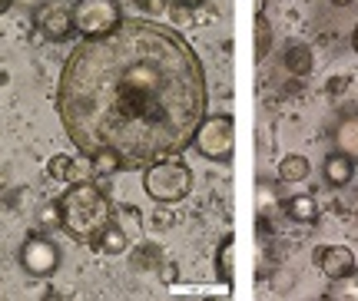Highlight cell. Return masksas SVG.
I'll list each match as a JSON object with an SVG mask.
<instances>
[{
    "instance_id": "obj_2",
    "label": "cell",
    "mask_w": 358,
    "mask_h": 301,
    "mask_svg": "<svg viewBox=\"0 0 358 301\" xmlns=\"http://www.w3.org/2000/svg\"><path fill=\"white\" fill-rule=\"evenodd\" d=\"M53 205H57V215H60V228L80 245H96L103 228L116 222L113 199L90 179L66 182V192Z\"/></svg>"
},
{
    "instance_id": "obj_13",
    "label": "cell",
    "mask_w": 358,
    "mask_h": 301,
    "mask_svg": "<svg viewBox=\"0 0 358 301\" xmlns=\"http://www.w3.org/2000/svg\"><path fill=\"white\" fill-rule=\"evenodd\" d=\"M308 172H312V166H308L306 156H299V152H289V156H282L279 159V179L282 182H306Z\"/></svg>"
},
{
    "instance_id": "obj_20",
    "label": "cell",
    "mask_w": 358,
    "mask_h": 301,
    "mask_svg": "<svg viewBox=\"0 0 358 301\" xmlns=\"http://www.w3.org/2000/svg\"><path fill=\"white\" fill-rule=\"evenodd\" d=\"M173 7H179V10H196V7H203L206 0H169Z\"/></svg>"
},
{
    "instance_id": "obj_16",
    "label": "cell",
    "mask_w": 358,
    "mask_h": 301,
    "mask_svg": "<svg viewBox=\"0 0 358 301\" xmlns=\"http://www.w3.org/2000/svg\"><path fill=\"white\" fill-rule=\"evenodd\" d=\"M47 172H50L53 179H60V182H80V172H77V159H70V156H64V152H57V156H50V163H47Z\"/></svg>"
},
{
    "instance_id": "obj_21",
    "label": "cell",
    "mask_w": 358,
    "mask_h": 301,
    "mask_svg": "<svg viewBox=\"0 0 358 301\" xmlns=\"http://www.w3.org/2000/svg\"><path fill=\"white\" fill-rule=\"evenodd\" d=\"M159 278H163V281H169V285H173V281H176V278H179L176 265H163V268H159Z\"/></svg>"
},
{
    "instance_id": "obj_22",
    "label": "cell",
    "mask_w": 358,
    "mask_h": 301,
    "mask_svg": "<svg viewBox=\"0 0 358 301\" xmlns=\"http://www.w3.org/2000/svg\"><path fill=\"white\" fill-rule=\"evenodd\" d=\"M136 7H143V10H153V13H159L166 3L163 0H136Z\"/></svg>"
},
{
    "instance_id": "obj_9",
    "label": "cell",
    "mask_w": 358,
    "mask_h": 301,
    "mask_svg": "<svg viewBox=\"0 0 358 301\" xmlns=\"http://www.w3.org/2000/svg\"><path fill=\"white\" fill-rule=\"evenodd\" d=\"M322 176H325V182H329L332 189H345L348 182H352V176H355V159L335 149L332 156H325V163H322Z\"/></svg>"
},
{
    "instance_id": "obj_10",
    "label": "cell",
    "mask_w": 358,
    "mask_h": 301,
    "mask_svg": "<svg viewBox=\"0 0 358 301\" xmlns=\"http://www.w3.org/2000/svg\"><path fill=\"white\" fill-rule=\"evenodd\" d=\"M335 149L345 152V156H352V159H358V113H345L342 119H338V126H335Z\"/></svg>"
},
{
    "instance_id": "obj_26",
    "label": "cell",
    "mask_w": 358,
    "mask_h": 301,
    "mask_svg": "<svg viewBox=\"0 0 358 301\" xmlns=\"http://www.w3.org/2000/svg\"><path fill=\"white\" fill-rule=\"evenodd\" d=\"M335 7H348V3H352V0H332Z\"/></svg>"
},
{
    "instance_id": "obj_19",
    "label": "cell",
    "mask_w": 358,
    "mask_h": 301,
    "mask_svg": "<svg viewBox=\"0 0 358 301\" xmlns=\"http://www.w3.org/2000/svg\"><path fill=\"white\" fill-rule=\"evenodd\" d=\"M40 222H43V226H60V215H57V205H47V209L40 212Z\"/></svg>"
},
{
    "instance_id": "obj_4",
    "label": "cell",
    "mask_w": 358,
    "mask_h": 301,
    "mask_svg": "<svg viewBox=\"0 0 358 301\" xmlns=\"http://www.w3.org/2000/svg\"><path fill=\"white\" fill-rule=\"evenodd\" d=\"M192 146L209 163H229L236 152V119L229 113L203 116V123L196 126Z\"/></svg>"
},
{
    "instance_id": "obj_18",
    "label": "cell",
    "mask_w": 358,
    "mask_h": 301,
    "mask_svg": "<svg viewBox=\"0 0 358 301\" xmlns=\"http://www.w3.org/2000/svg\"><path fill=\"white\" fill-rule=\"evenodd\" d=\"M348 83H352L348 76H332V80H329V93H332V96H342L348 89Z\"/></svg>"
},
{
    "instance_id": "obj_11",
    "label": "cell",
    "mask_w": 358,
    "mask_h": 301,
    "mask_svg": "<svg viewBox=\"0 0 358 301\" xmlns=\"http://www.w3.org/2000/svg\"><path fill=\"white\" fill-rule=\"evenodd\" d=\"M282 209H285V215H289L292 222H299V226H312V222L319 219V202L312 199V196H292V199L282 202Z\"/></svg>"
},
{
    "instance_id": "obj_1",
    "label": "cell",
    "mask_w": 358,
    "mask_h": 301,
    "mask_svg": "<svg viewBox=\"0 0 358 301\" xmlns=\"http://www.w3.org/2000/svg\"><path fill=\"white\" fill-rule=\"evenodd\" d=\"M206 70L173 27L123 17L106 37L80 40L57 83V113L83 156L146 169L192 146L206 116Z\"/></svg>"
},
{
    "instance_id": "obj_15",
    "label": "cell",
    "mask_w": 358,
    "mask_h": 301,
    "mask_svg": "<svg viewBox=\"0 0 358 301\" xmlns=\"http://www.w3.org/2000/svg\"><path fill=\"white\" fill-rule=\"evenodd\" d=\"M216 272H219V278H222V285H226V288H232V272H236V242H232V239H222V245H219V251H216Z\"/></svg>"
},
{
    "instance_id": "obj_12",
    "label": "cell",
    "mask_w": 358,
    "mask_h": 301,
    "mask_svg": "<svg viewBox=\"0 0 358 301\" xmlns=\"http://www.w3.org/2000/svg\"><path fill=\"white\" fill-rule=\"evenodd\" d=\"M282 63H285V70H289L295 80L308 76V73H312V66H315V60H312V50H308L306 43H289V47H285V57H282Z\"/></svg>"
},
{
    "instance_id": "obj_3",
    "label": "cell",
    "mask_w": 358,
    "mask_h": 301,
    "mask_svg": "<svg viewBox=\"0 0 358 301\" xmlns=\"http://www.w3.org/2000/svg\"><path fill=\"white\" fill-rule=\"evenodd\" d=\"M143 189L153 202L176 205L192 192V166L182 159H159L143 169Z\"/></svg>"
},
{
    "instance_id": "obj_23",
    "label": "cell",
    "mask_w": 358,
    "mask_h": 301,
    "mask_svg": "<svg viewBox=\"0 0 358 301\" xmlns=\"http://www.w3.org/2000/svg\"><path fill=\"white\" fill-rule=\"evenodd\" d=\"M13 3H17V0H0V17H3V13H7V10H10Z\"/></svg>"
},
{
    "instance_id": "obj_7",
    "label": "cell",
    "mask_w": 358,
    "mask_h": 301,
    "mask_svg": "<svg viewBox=\"0 0 358 301\" xmlns=\"http://www.w3.org/2000/svg\"><path fill=\"white\" fill-rule=\"evenodd\" d=\"M34 24H37V30L43 37L57 40V43H64V40H70L77 34L73 30V13H70L66 3H43V7H37L34 10Z\"/></svg>"
},
{
    "instance_id": "obj_24",
    "label": "cell",
    "mask_w": 358,
    "mask_h": 301,
    "mask_svg": "<svg viewBox=\"0 0 358 301\" xmlns=\"http://www.w3.org/2000/svg\"><path fill=\"white\" fill-rule=\"evenodd\" d=\"M20 3H27V7H34V10H37V7H43V3H47V0H20Z\"/></svg>"
},
{
    "instance_id": "obj_17",
    "label": "cell",
    "mask_w": 358,
    "mask_h": 301,
    "mask_svg": "<svg viewBox=\"0 0 358 301\" xmlns=\"http://www.w3.org/2000/svg\"><path fill=\"white\" fill-rule=\"evenodd\" d=\"M268 53V20H266V13H259L256 17V57L262 60Z\"/></svg>"
},
{
    "instance_id": "obj_6",
    "label": "cell",
    "mask_w": 358,
    "mask_h": 301,
    "mask_svg": "<svg viewBox=\"0 0 358 301\" xmlns=\"http://www.w3.org/2000/svg\"><path fill=\"white\" fill-rule=\"evenodd\" d=\"M64 262V255L57 249V242L47 235H27V242L20 245V268L30 278H50Z\"/></svg>"
},
{
    "instance_id": "obj_27",
    "label": "cell",
    "mask_w": 358,
    "mask_h": 301,
    "mask_svg": "<svg viewBox=\"0 0 358 301\" xmlns=\"http://www.w3.org/2000/svg\"><path fill=\"white\" fill-rule=\"evenodd\" d=\"M7 186V172H3V169H0V189Z\"/></svg>"
},
{
    "instance_id": "obj_5",
    "label": "cell",
    "mask_w": 358,
    "mask_h": 301,
    "mask_svg": "<svg viewBox=\"0 0 358 301\" xmlns=\"http://www.w3.org/2000/svg\"><path fill=\"white\" fill-rule=\"evenodd\" d=\"M73 30L83 40H96L113 34L120 20H123V7L120 0H73Z\"/></svg>"
},
{
    "instance_id": "obj_8",
    "label": "cell",
    "mask_w": 358,
    "mask_h": 301,
    "mask_svg": "<svg viewBox=\"0 0 358 301\" xmlns=\"http://www.w3.org/2000/svg\"><path fill=\"white\" fill-rule=\"evenodd\" d=\"M312 262H315V268H319L322 275L332 278V281H342V278L355 275V255L345 245H319V249L312 251Z\"/></svg>"
},
{
    "instance_id": "obj_25",
    "label": "cell",
    "mask_w": 358,
    "mask_h": 301,
    "mask_svg": "<svg viewBox=\"0 0 358 301\" xmlns=\"http://www.w3.org/2000/svg\"><path fill=\"white\" fill-rule=\"evenodd\" d=\"M352 47H355V53H358V27H355V34H352Z\"/></svg>"
},
{
    "instance_id": "obj_14",
    "label": "cell",
    "mask_w": 358,
    "mask_h": 301,
    "mask_svg": "<svg viewBox=\"0 0 358 301\" xmlns=\"http://www.w3.org/2000/svg\"><path fill=\"white\" fill-rule=\"evenodd\" d=\"M96 249H100L103 255H123V251L129 249V239H127V232H123V226L110 222V226L103 228V235L96 239Z\"/></svg>"
}]
</instances>
